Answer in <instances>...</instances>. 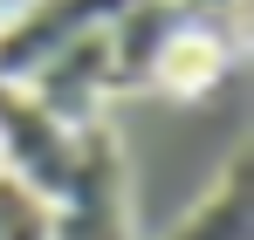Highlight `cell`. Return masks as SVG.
<instances>
[{
	"mask_svg": "<svg viewBox=\"0 0 254 240\" xmlns=\"http://www.w3.org/2000/svg\"><path fill=\"white\" fill-rule=\"evenodd\" d=\"M48 240H130V185L110 123L76 130V172L48 206Z\"/></svg>",
	"mask_w": 254,
	"mask_h": 240,
	"instance_id": "cell-1",
	"label": "cell"
},
{
	"mask_svg": "<svg viewBox=\"0 0 254 240\" xmlns=\"http://www.w3.org/2000/svg\"><path fill=\"white\" fill-rule=\"evenodd\" d=\"M0 172L21 179L48 206L62 199V185L76 172V130H62L21 82H0Z\"/></svg>",
	"mask_w": 254,
	"mask_h": 240,
	"instance_id": "cell-2",
	"label": "cell"
},
{
	"mask_svg": "<svg viewBox=\"0 0 254 240\" xmlns=\"http://www.w3.org/2000/svg\"><path fill=\"white\" fill-rule=\"evenodd\" d=\"M124 0H28V14H14L0 28V82H28L48 55H62L69 41L96 35Z\"/></svg>",
	"mask_w": 254,
	"mask_h": 240,
	"instance_id": "cell-3",
	"label": "cell"
},
{
	"mask_svg": "<svg viewBox=\"0 0 254 240\" xmlns=\"http://www.w3.org/2000/svg\"><path fill=\"white\" fill-rule=\"evenodd\" d=\"M62 130H89L103 123V103H110V62H103V28L83 41H69L62 55H48L35 76L21 82Z\"/></svg>",
	"mask_w": 254,
	"mask_h": 240,
	"instance_id": "cell-4",
	"label": "cell"
},
{
	"mask_svg": "<svg viewBox=\"0 0 254 240\" xmlns=\"http://www.w3.org/2000/svg\"><path fill=\"white\" fill-rule=\"evenodd\" d=\"M186 28V14L172 0H124L103 21V62H110V96L117 89H151V69L165 55V41Z\"/></svg>",
	"mask_w": 254,
	"mask_h": 240,
	"instance_id": "cell-5",
	"label": "cell"
},
{
	"mask_svg": "<svg viewBox=\"0 0 254 240\" xmlns=\"http://www.w3.org/2000/svg\"><path fill=\"white\" fill-rule=\"evenodd\" d=\"M227 69H234V41L220 35V28L186 21V28L165 41V55H158V69H151V89H165V96H179V103H199V96L220 89Z\"/></svg>",
	"mask_w": 254,
	"mask_h": 240,
	"instance_id": "cell-6",
	"label": "cell"
},
{
	"mask_svg": "<svg viewBox=\"0 0 254 240\" xmlns=\"http://www.w3.org/2000/svg\"><path fill=\"white\" fill-rule=\"evenodd\" d=\"M165 240H254V158L248 151L227 158L220 185H213Z\"/></svg>",
	"mask_w": 254,
	"mask_h": 240,
	"instance_id": "cell-7",
	"label": "cell"
},
{
	"mask_svg": "<svg viewBox=\"0 0 254 240\" xmlns=\"http://www.w3.org/2000/svg\"><path fill=\"white\" fill-rule=\"evenodd\" d=\"M0 240H48V199L0 172Z\"/></svg>",
	"mask_w": 254,
	"mask_h": 240,
	"instance_id": "cell-8",
	"label": "cell"
},
{
	"mask_svg": "<svg viewBox=\"0 0 254 240\" xmlns=\"http://www.w3.org/2000/svg\"><path fill=\"white\" fill-rule=\"evenodd\" d=\"M172 7H179L186 21H199V28H220V21L241 28V21H248V0H172Z\"/></svg>",
	"mask_w": 254,
	"mask_h": 240,
	"instance_id": "cell-9",
	"label": "cell"
},
{
	"mask_svg": "<svg viewBox=\"0 0 254 240\" xmlns=\"http://www.w3.org/2000/svg\"><path fill=\"white\" fill-rule=\"evenodd\" d=\"M14 14H28V0H0V28H7Z\"/></svg>",
	"mask_w": 254,
	"mask_h": 240,
	"instance_id": "cell-10",
	"label": "cell"
}]
</instances>
